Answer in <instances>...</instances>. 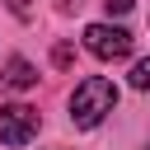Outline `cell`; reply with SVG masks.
Masks as SVG:
<instances>
[{"mask_svg": "<svg viewBox=\"0 0 150 150\" xmlns=\"http://www.w3.org/2000/svg\"><path fill=\"white\" fill-rule=\"evenodd\" d=\"M131 89H150V56L131 66Z\"/></svg>", "mask_w": 150, "mask_h": 150, "instance_id": "cell-5", "label": "cell"}, {"mask_svg": "<svg viewBox=\"0 0 150 150\" xmlns=\"http://www.w3.org/2000/svg\"><path fill=\"white\" fill-rule=\"evenodd\" d=\"M112 108H117V84L103 80V75L80 80L75 94H70V122H75V127H98Z\"/></svg>", "mask_w": 150, "mask_h": 150, "instance_id": "cell-1", "label": "cell"}, {"mask_svg": "<svg viewBox=\"0 0 150 150\" xmlns=\"http://www.w3.org/2000/svg\"><path fill=\"white\" fill-rule=\"evenodd\" d=\"M9 9H14L19 19H28V14H33V5H28V0H9Z\"/></svg>", "mask_w": 150, "mask_h": 150, "instance_id": "cell-8", "label": "cell"}, {"mask_svg": "<svg viewBox=\"0 0 150 150\" xmlns=\"http://www.w3.org/2000/svg\"><path fill=\"white\" fill-rule=\"evenodd\" d=\"M0 84H5V89H33V84H38V70H33L23 56H14V61L0 70Z\"/></svg>", "mask_w": 150, "mask_h": 150, "instance_id": "cell-4", "label": "cell"}, {"mask_svg": "<svg viewBox=\"0 0 150 150\" xmlns=\"http://www.w3.org/2000/svg\"><path fill=\"white\" fill-rule=\"evenodd\" d=\"M103 9H108V14H127V9H131V0H103Z\"/></svg>", "mask_w": 150, "mask_h": 150, "instance_id": "cell-7", "label": "cell"}, {"mask_svg": "<svg viewBox=\"0 0 150 150\" xmlns=\"http://www.w3.org/2000/svg\"><path fill=\"white\" fill-rule=\"evenodd\" d=\"M84 47L98 61H122V56H131V33L112 28V23H89L84 28Z\"/></svg>", "mask_w": 150, "mask_h": 150, "instance_id": "cell-3", "label": "cell"}, {"mask_svg": "<svg viewBox=\"0 0 150 150\" xmlns=\"http://www.w3.org/2000/svg\"><path fill=\"white\" fill-rule=\"evenodd\" d=\"M52 61H56V66L66 70V66L75 61V47H70V42H56V52H52Z\"/></svg>", "mask_w": 150, "mask_h": 150, "instance_id": "cell-6", "label": "cell"}, {"mask_svg": "<svg viewBox=\"0 0 150 150\" xmlns=\"http://www.w3.org/2000/svg\"><path fill=\"white\" fill-rule=\"evenodd\" d=\"M38 127H42V117H38V108H28V103H5L0 108V141L5 145H28L33 136H38Z\"/></svg>", "mask_w": 150, "mask_h": 150, "instance_id": "cell-2", "label": "cell"}]
</instances>
